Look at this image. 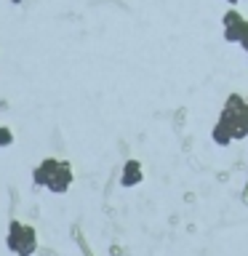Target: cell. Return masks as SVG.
<instances>
[{"instance_id":"1","label":"cell","mask_w":248,"mask_h":256,"mask_svg":"<svg viewBox=\"0 0 248 256\" xmlns=\"http://www.w3.org/2000/svg\"><path fill=\"white\" fill-rule=\"evenodd\" d=\"M6 248L11 254H16V256H32L38 251V232H35V227L11 219V222H8Z\"/></svg>"},{"instance_id":"2","label":"cell","mask_w":248,"mask_h":256,"mask_svg":"<svg viewBox=\"0 0 248 256\" xmlns=\"http://www.w3.org/2000/svg\"><path fill=\"white\" fill-rule=\"evenodd\" d=\"M72 179H75V174H72V166L67 163V160H62V163L56 166L51 174H48L46 190L54 192V195H64V192L72 187Z\"/></svg>"},{"instance_id":"3","label":"cell","mask_w":248,"mask_h":256,"mask_svg":"<svg viewBox=\"0 0 248 256\" xmlns=\"http://www.w3.org/2000/svg\"><path fill=\"white\" fill-rule=\"evenodd\" d=\"M144 182V171H142V163L136 158L126 160L123 168H120V187L131 190V187H139V184Z\"/></svg>"},{"instance_id":"4","label":"cell","mask_w":248,"mask_h":256,"mask_svg":"<svg viewBox=\"0 0 248 256\" xmlns=\"http://www.w3.org/2000/svg\"><path fill=\"white\" fill-rule=\"evenodd\" d=\"M211 142L216 144V147H230L232 142V134H230V126L222 123V120H216V126L211 128Z\"/></svg>"},{"instance_id":"5","label":"cell","mask_w":248,"mask_h":256,"mask_svg":"<svg viewBox=\"0 0 248 256\" xmlns=\"http://www.w3.org/2000/svg\"><path fill=\"white\" fill-rule=\"evenodd\" d=\"M243 110H246V96H243V94H230L219 115H230V118H232V115H240Z\"/></svg>"},{"instance_id":"6","label":"cell","mask_w":248,"mask_h":256,"mask_svg":"<svg viewBox=\"0 0 248 256\" xmlns=\"http://www.w3.org/2000/svg\"><path fill=\"white\" fill-rule=\"evenodd\" d=\"M248 38V22L243 19L240 24H235V27H227L224 30V40H227V43H243V40Z\"/></svg>"},{"instance_id":"7","label":"cell","mask_w":248,"mask_h":256,"mask_svg":"<svg viewBox=\"0 0 248 256\" xmlns=\"http://www.w3.org/2000/svg\"><path fill=\"white\" fill-rule=\"evenodd\" d=\"M240 22H243V14H240L238 8H230V11L222 16V27H224V30H227V27H235V24H240Z\"/></svg>"},{"instance_id":"8","label":"cell","mask_w":248,"mask_h":256,"mask_svg":"<svg viewBox=\"0 0 248 256\" xmlns=\"http://www.w3.org/2000/svg\"><path fill=\"white\" fill-rule=\"evenodd\" d=\"M14 144V131L8 126H0V150H8Z\"/></svg>"},{"instance_id":"9","label":"cell","mask_w":248,"mask_h":256,"mask_svg":"<svg viewBox=\"0 0 248 256\" xmlns=\"http://www.w3.org/2000/svg\"><path fill=\"white\" fill-rule=\"evenodd\" d=\"M46 182H48V174L40 166H35L32 168V184H35V187H46Z\"/></svg>"},{"instance_id":"10","label":"cell","mask_w":248,"mask_h":256,"mask_svg":"<svg viewBox=\"0 0 248 256\" xmlns=\"http://www.w3.org/2000/svg\"><path fill=\"white\" fill-rule=\"evenodd\" d=\"M240 48H243V51H246V56H248V38L243 40V43H240Z\"/></svg>"},{"instance_id":"11","label":"cell","mask_w":248,"mask_h":256,"mask_svg":"<svg viewBox=\"0 0 248 256\" xmlns=\"http://www.w3.org/2000/svg\"><path fill=\"white\" fill-rule=\"evenodd\" d=\"M224 3H227V6H232V8H235V6L240 3V0H224Z\"/></svg>"},{"instance_id":"12","label":"cell","mask_w":248,"mask_h":256,"mask_svg":"<svg viewBox=\"0 0 248 256\" xmlns=\"http://www.w3.org/2000/svg\"><path fill=\"white\" fill-rule=\"evenodd\" d=\"M11 3H14V6H22V3H24V0H11Z\"/></svg>"}]
</instances>
